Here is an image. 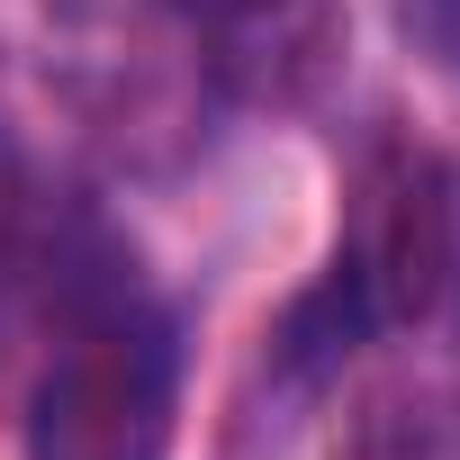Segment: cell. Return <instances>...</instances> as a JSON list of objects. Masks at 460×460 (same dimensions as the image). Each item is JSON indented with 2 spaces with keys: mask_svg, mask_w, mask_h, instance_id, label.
Masks as SVG:
<instances>
[{
  "mask_svg": "<svg viewBox=\"0 0 460 460\" xmlns=\"http://www.w3.org/2000/svg\"><path fill=\"white\" fill-rule=\"evenodd\" d=\"M172 370L136 325H91L28 406V460H163Z\"/></svg>",
  "mask_w": 460,
  "mask_h": 460,
  "instance_id": "6da1fadb",
  "label": "cell"
},
{
  "mask_svg": "<svg viewBox=\"0 0 460 460\" xmlns=\"http://www.w3.org/2000/svg\"><path fill=\"white\" fill-rule=\"evenodd\" d=\"M343 271L361 280L370 316L415 325L433 307L460 298V163H397L370 190V226L343 253Z\"/></svg>",
  "mask_w": 460,
  "mask_h": 460,
  "instance_id": "7a4b0ae2",
  "label": "cell"
},
{
  "mask_svg": "<svg viewBox=\"0 0 460 460\" xmlns=\"http://www.w3.org/2000/svg\"><path fill=\"white\" fill-rule=\"evenodd\" d=\"M397 19H406V37H415L424 64L460 73V0H397Z\"/></svg>",
  "mask_w": 460,
  "mask_h": 460,
  "instance_id": "3957f363",
  "label": "cell"
},
{
  "mask_svg": "<svg viewBox=\"0 0 460 460\" xmlns=\"http://www.w3.org/2000/svg\"><path fill=\"white\" fill-rule=\"evenodd\" d=\"M163 10H181V19H199V28H235V19L271 10V0H163Z\"/></svg>",
  "mask_w": 460,
  "mask_h": 460,
  "instance_id": "277c9868",
  "label": "cell"
}]
</instances>
